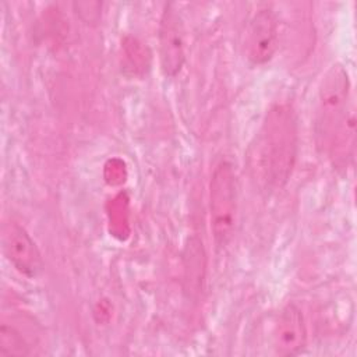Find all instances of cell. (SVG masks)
Instances as JSON below:
<instances>
[{
  "label": "cell",
  "mask_w": 357,
  "mask_h": 357,
  "mask_svg": "<svg viewBox=\"0 0 357 357\" xmlns=\"http://www.w3.org/2000/svg\"><path fill=\"white\" fill-rule=\"evenodd\" d=\"M298 149L297 120L289 105L271 107L248 149V170L261 191L282 188L290 178Z\"/></svg>",
  "instance_id": "1"
},
{
  "label": "cell",
  "mask_w": 357,
  "mask_h": 357,
  "mask_svg": "<svg viewBox=\"0 0 357 357\" xmlns=\"http://www.w3.org/2000/svg\"><path fill=\"white\" fill-rule=\"evenodd\" d=\"M350 78L342 64H333L322 77L315 113V137L318 146L326 151L335 130L351 107Z\"/></svg>",
  "instance_id": "2"
},
{
  "label": "cell",
  "mask_w": 357,
  "mask_h": 357,
  "mask_svg": "<svg viewBox=\"0 0 357 357\" xmlns=\"http://www.w3.org/2000/svg\"><path fill=\"white\" fill-rule=\"evenodd\" d=\"M237 177L230 162L222 160L213 170L209 183V215L213 241L218 250L225 248L237 222Z\"/></svg>",
  "instance_id": "3"
},
{
  "label": "cell",
  "mask_w": 357,
  "mask_h": 357,
  "mask_svg": "<svg viewBox=\"0 0 357 357\" xmlns=\"http://www.w3.org/2000/svg\"><path fill=\"white\" fill-rule=\"evenodd\" d=\"M279 45V22L269 8L255 11L245 25L243 52L252 66H264L272 60Z\"/></svg>",
  "instance_id": "4"
},
{
  "label": "cell",
  "mask_w": 357,
  "mask_h": 357,
  "mask_svg": "<svg viewBox=\"0 0 357 357\" xmlns=\"http://www.w3.org/2000/svg\"><path fill=\"white\" fill-rule=\"evenodd\" d=\"M158 43L160 70L165 77L173 78L181 71L185 61V36L183 18L172 3L166 4L162 13Z\"/></svg>",
  "instance_id": "5"
},
{
  "label": "cell",
  "mask_w": 357,
  "mask_h": 357,
  "mask_svg": "<svg viewBox=\"0 0 357 357\" xmlns=\"http://www.w3.org/2000/svg\"><path fill=\"white\" fill-rule=\"evenodd\" d=\"M1 250L6 259L24 276L36 278L43 268L40 252L28 231L15 222L1 230Z\"/></svg>",
  "instance_id": "6"
},
{
  "label": "cell",
  "mask_w": 357,
  "mask_h": 357,
  "mask_svg": "<svg viewBox=\"0 0 357 357\" xmlns=\"http://www.w3.org/2000/svg\"><path fill=\"white\" fill-rule=\"evenodd\" d=\"M307 343V329L301 310L290 303L284 305L272 328V347L278 356H296Z\"/></svg>",
  "instance_id": "7"
},
{
  "label": "cell",
  "mask_w": 357,
  "mask_h": 357,
  "mask_svg": "<svg viewBox=\"0 0 357 357\" xmlns=\"http://www.w3.org/2000/svg\"><path fill=\"white\" fill-rule=\"evenodd\" d=\"M356 145V112L354 105L347 110L339 127L335 130L326 152L336 169H347L354 155Z\"/></svg>",
  "instance_id": "8"
},
{
  "label": "cell",
  "mask_w": 357,
  "mask_h": 357,
  "mask_svg": "<svg viewBox=\"0 0 357 357\" xmlns=\"http://www.w3.org/2000/svg\"><path fill=\"white\" fill-rule=\"evenodd\" d=\"M29 354V346L24 337L11 326L1 325L0 328V357L10 356H26Z\"/></svg>",
  "instance_id": "9"
}]
</instances>
